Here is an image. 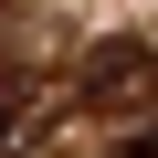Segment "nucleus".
<instances>
[{
  "label": "nucleus",
  "mask_w": 158,
  "mask_h": 158,
  "mask_svg": "<svg viewBox=\"0 0 158 158\" xmlns=\"http://www.w3.org/2000/svg\"><path fill=\"white\" fill-rule=\"evenodd\" d=\"M74 85H85V106H95V116H137V106H158V42H137V32L95 42Z\"/></svg>",
  "instance_id": "nucleus-1"
},
{
  "label": "nucleus",
  "mask_w": 158,
  "mask_h": 158,
  "mask_svg": "<svg viewBox=\"0 0 158 158\" xmlns=\"http://www.w3.org/2000/svg\"><path fill=\"white\" fill-rule=\"evenodd\" d=\"M32 95H42V85H32V63H0V148L32 127Z\"/></svg>",
  "instance_id": "nucleus-2"
},
{
  "label": "nucleus",
  "mask_w": 158,
  "mask_h": 158,
  "mask_svg": "<svg viewBox=\"0 0 158 158\" xmlns=\"http://www.w3.org/2000/svg\"><path fill=\"white\" fill-rule=\"evenodd\" d=\"M116 158H158V127H148V137H127V148H116Z\"/></svg>",
  "instance_id": "nucleus-3"
}]
</instances>
